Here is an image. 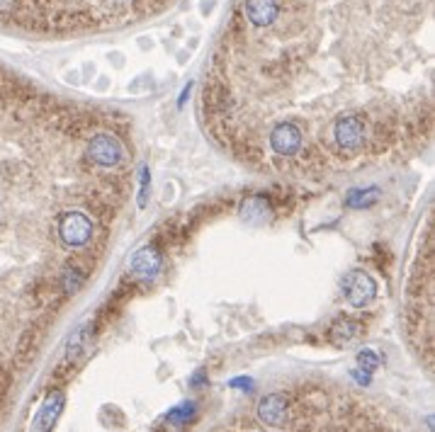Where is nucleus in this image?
<instances>
[{"label": "nucleus", "instance_id": "obj_1", "mask_svg": "<svg viewBox=\"0 0 435 432\" xmlns=\"http://www.w3.org/2000/svg\"><path fill=\"white\" fill-rule=\"evenodd\" d=\"M170 0H17L13 22L37 32H78L141 20Z\"/></svg>", "mask_w": 435, "mask_h": 432}, {"label": "nucleus", "instance_id": "obj_2", "mask_svg": "<svg viewBox=\"0 0 435 432\" xmlns=\"http://www.w3.org/2000/svg\"><path fill=\"white\" fill-rule=\"evenodd\" d=\"M93 236V221L83 211H66L58 218V238L68 248H83Z\"/></svg>", "mask_w": 435, "mask_h": 432}, {"label": "nucleus", "instance_id": "obj_3", "mask_svg": "<svg viewBox=\"0 0 435 432\" xmlns=\"http://www.w3.org/2000/svg\"><path fill=\"white\" fill-rule=\"evenodd\" d=\"M88 158L103 168H112L125 158V149L115 134H98L88 144Z\"/></svg>", "mask_w": 435, "mask_h": 432}, {"label": "nucleus", "instance_id": "obj_4", "mask_svg": "<svg viewBox=\"0 0 435 432\" xmlns=\"http://www.w3.org/2000/svg\"><path fill=\"white\" fill-rule=\"evenodd\" d=\"M333 136L343 151H360L365 144V124L355 115H343L333 124Z\"/></svg>", "mask_w": 435, "mask_h": 432}, {"label": "nucleus", "instance_id": "obj_5", "mask_svg": "<svg viewBox=\"0 0 435 432\" xmlns=\"http://www.w3.org/2000/svg\"><path fill=\"white\" fill-rule=\"evenodd\" d=\"M343 289H345V299H348V304L355 306V309L367 306L370 301L374 299V294H377V284H374L372 277H370L367 272H362V270L350 272Z\"/></svg>", "mask_w": 435, "mask_h": 432}, {"label": "nucleus", "instance_id": "obj_6", "mask_svg": "<svg viewBox=\"0 0 435 432\" xmlns=\"http://www.w3.org/2000/svg\"><path fill=\"white\" fill-rule=\"evenodd\" d=\"M302 129L295 122H282L270 132V146L278 156H295L302 149Z\"/></svg>", "mask_w": 435, "mask_h": 432}, {"label": "nucleus", "instance_id": "obj_7", "mask_svg": "<svg viewBox=\"0 0 435 432\" xmlns=\"http://www.w3.org/2000/svg\"><path fill=\"white\" fill-rule=\"evenodd\" d=\"M163 268V258L158 253L156 246H146L141 251L134 253V258L129 260V275L134 280H154V277Z\"/></svg>", "mask_w": 435, "mask_h": 432}, {"label": "nucleus", "instance_id": "obj_8", "mask_svg": "<svg viewBox=\"0 0 435 432\" xmlns=\"http://www.w3.org/2000/svg\"><path fill=\"white\" fill-rule=\"evenodd\" d=\"M258 418L270 428H278L287 418V399L280 394H270L258 404Z\"/></svg>", "mask_w": 435, "mask_h": 432}, {"label": "nucleus", "instance_id": "obj_9", "mask_svg": "<svg viewBox=\"0 0 435 432\" xmlns=\"http://www.w3.org/2000/svg\"><path fill=\"white\" fill-rule=\"evenodd\" d=\"M61 406H63V394L61 391H49V396L44 399L42 408H39L37 418H34L32 430L34 432H49L51 428H54V420L58 418V413H61Z\"/></svg>", "mask_w": 435, "mask_h": 432}, {"label": "nucleus", "instance_id": "obj_10", "mask_svg": "<svg viewBox=\"0 0 435 432\" xmlns=\"http://www.w3.org/2000/svg\"><path fill=\"white\" fill-rule=\"evenodd\" d=\"M365 333V328H362L360 321H355V318H340L331 325V330H328V338H331L333 345L343 347V345H350V342H355L360 335Z\"/></svg>", "mask_w": 435, "mask_h": 432}, {"label": "nucleus", "instance_id": "obj_11", "mask_svg": "<svg viewBox=\"0 0 435 432\" xmlns=\"http://www.w3.org/2000/svg\"><path fill=\"white\" fill-rule=\"evenodd\" d=\"M241 214H243V218H248V221H253V223H261L270 216V206L263 197H251V199H246V202H243Z\"/></svg>", "mask_w": 435, "mask_h": 432}, {"label": "nucleus", "instance_id": "obj_12", "mask_svg": "<svg viewBox=\"0 0 435 432\" xmlns=\"http://www.w3.org/2000/svg\"><path fill=\"white\" fill-rule=\"evenodd\" d=\"M377 199V189L370 187V189H352V192L345 197V204L350 206V209H362V206H367L370 202H374Z\"/></svg>", "mask_w": 435, "mask_h": 432}, {"label": "nucleus", "instance_id": "obj_13", "mask_svg": "<svg viewBox=\"0 0 435 432\" xmlns=\"http://www.w3.org/2000/svg\"><path fill=\"white\" fill-rule=\"evenodd\" d=\"M37 335H39L37 328H27L25 335H22L20 342H17V357H20L22 362L29 359V354H32L34 347H37Z\"/></svg>", "mask_w": 435, "mask_h": 432}, {"label": "nucleus", "instance_id": "obj_14", "mask_svg": "<svg viewBox=\"0 0 435 432\" xmlns=\"http://www.w3.org/2000/svg\"><path fill=\"white\" fill-rule=\"evenodd\" d=\"M195 404H180L178 408H173V411L168 413L166 420L170 425H185L187 420H190L192 416H195Z\"/></svg>", "mask_w": 435, "mask_h": 432}, {"label": "nucleus", "instance_id": "obj_15", "mask_svg": "<svg viewBox=\"0 0 435 432\" xmlns=\"http://www.w3.org/2000/svg\"><path fill=\"white\" fill-rule=\"evenodd\" d=\"M85 282V272L80 270H73V268H66L63 272V292H78L80 287H83Z\"/></svg>", "mask_w": 435, "mask_h": 432}, {"label": "nucleus", "instance_id": "obj_16", "mask_svg": "<svg viewBox=\"0 0 435 432\" xmlns=\"http://www.w3.org/2000/svg\"><path fill=\"white\" fill-rule=\"evenodd\" d=\"M357 364H360V369H365L367 374H372L374 369L379 367V357L374 354V350H360L357 352Z\"/></svg>", "mask_w": 435, "mask_h": 432}, {"label": "nucleus", "instance_id": "obj_17", "mask_svg": "<svg viewBox=\"0 0 435 432\" xmlns=\"http://www.w3.org/2000/svg\"><path fill=\"white\" fill-rule=\"evenodd\" d=\"M149 182H151V175H149V168H141V197H139V206H146V197H149Z\"/></svg>", "mask_w": 435, "mask_h": 432}, {"label": "nucleus", "instance_id": "obj_18", "mask_svg": "<svg viewBox=\"0 0 435 432\" xmlns=\"http://www.w3.org/2000/svg\"><path fill=\"white\" fill-rule=\"evenodd\" d=\"M8 389H10V374L3 369V367H0V401L5 399V394H8Z\"/></svg>", "mask_w": 435, "mask_h": 432}, {"label": "nucleus", "instance_id": "obj_19", "mask_svg": "<svg viewBox=\"0 0 435 432\" xmlns=\"http://www.w3.org/2000/svg\"><path fill=\"white\" fill-rule=\"evenodd\" d=\"M231 386L234 389H241V391H251L253 381L248 376H239V379H231Z\"/></svg>", "mask_w": 435, "mask_h": 432}, {"label": "nucleus", "instance_id": "obj_20", "mask_svg": "<svg viewBox=\"0 0 435 432\" xmlns=\"http://www.w3.org/2000/svg\"><path fill=\"white\" fill-rule=\"evenodd\" d=\"M204 384H207V374H204L202 369H199L197 374H192V376H190V386L199 389V386H204Z\"/></svg>", "mask_w": 435, "mask_h": 432}, {"label": "nucleus", "instance_id": "obj_21", "mask_svg": "<svg viewBox=\"0 0 435 432\" xmlns=\"http://www.w3.org/2000/svg\"><path fill=\"white\" fill-rule=\"evenodd\" d=\"M352 376H355L357 381L362 384V386H365V384H370V374H367V372H365V374H362V372H352Z\"/></svg>", "mask_w": 435, "mask_h": 432}]
</instances>
